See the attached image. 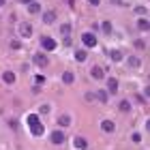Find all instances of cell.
Segmentation results:
<instances>
[{"label":"cell","instance_id":"cell-3","mask_svg":"<svg viewBox=\"0 0 150 150\" xmlns=\"http://www.w3.org/2000/svg\"><path fill=\"white\" fill-rule=\"evenodd\" d=\"M81 41H84L86 47H97V37H94L92 32H84V35H81Z\"/></svg>","mask_w":150,"mask_h":150},{"label":"cell","instance_id":"cell-13","mask_svg":"<svg viewBox=\"0 0 150 150\" xmlns=\"http://www.w3.org/2000/svg\"><path fill=\"white\" fill-rule=\"evenodd\" d=\"M30 131H32V135H35V137H39V135H43V131H45L43 122H39V125H35V127H30Z\"/></svg>","mask_w":150,"mask_h":150},{"label":"cell","instance_id":"cell-29","mask_svg":"<svg viewBox=\"0 0 150 150\" xmlns=\"http://www.w3.org/2000/svg\"><path fill=\"white\" fill-rule=\"evenodd\" d=\"M110 2H114V4H122V0H110Z\"/></svg>","mask_w":150,"mask_h":150},{"label":"cell","instance_id":"cell-21","mask_svg":"<svg viewBox=\"0 0 150 150\" xmlns=\"http://www.w3.org/2000/svg\"><path fill=\"white\" fill-rule=\"evenodd\" d=\"M73 79H75V75L71 71H64L62 73V81H64V84H73Z\"/></svg>","mask_w":150,"mask_h":150},{"label":"cell","instance_id":"cell-11","mask_svg":"<svg viewBox=\"0 0 150 150\" xmlns=\"http://www.w3.org/2000/svg\"><path fill=\"white\" fill-rule=\"evenodd\" d=\"M54 19H56V11H52V9H50V11H45V13H43V22H45V24H52Z\"/></svg>","mask_w":150,"mask_h":150},{"label":"cell","instance_id":"cell-26","mask_svg":"<svg viewBox=\"0 0 150 150\" xmlns=\"http://www.w3.org/2000/svg\"><path fill=\"white\" fill-rule=\"evenodd\" d=\"M11 47H13V50H19V47H22V43L15 39V41H11Z\"/></svg>","mask_w":150,"mask_h":150},{"label":"cell","instance_id":"cell-22","mask_svg":"<svg viewBox=\"0 0 150 150\" xmlns=\"http://www.w3.org/2000/svg\"><path fill=\"white\" fill-rule=\"evenodd\" d=\"M26 122H28V127H35V125H39V116L37 114H30L28 118H26Z\"/></svg>","mask_w":150,"mask_h":150},{"label":"cell","instance_id":"cell-12","mask_svg":"<svg viewBox=\"0 0 150 150\" xmlns=\"http://www.w3.org/2000/svg\"><path fill=\"white\" fill-rule=\"evenodd\" d=\"M127 64H129V67H133V69H139L142 60H139L137 56H129V58H127Z\"/></svg>","mask_w":150,"mask_h":150},{"label":"cell","instance_id":"cell-32","mask_svg":"<svg viewBox=\"0 0 150 150\" xmlns=\"http://www.w3.org/2000/svg\"><path fill=\"white\" fill-rule=\"evenodd\" d=\"M146 129H148V131H150V120H148V122H146Z\"/></svg>","mask_w":150,"mask_h":150},{"label":"cell","instance_id":"cell-9","mask_svg":"<svg viewBox=\"0 0 150 150\" xmlns=\"http://www.w3.org/2000/svg\"><path fill=\"white\" fill-rule=\"evenodd\" d=\"M73 146L77 148V150H86V148H88V142H86L84 137H79V135H77V137H75V142H73Z\"/></svg>","mask_w":150,"mask_h":150},{"label":"cell","instance_id":"cell-10","mask_svg":"<svg viewBox=\"0 0 150 150\" xmlns=\"http://www.w3.org/2000/svg\"><path fill=\"white\" fill-rule=\"evenodd\" d=\"M32 35V26L30 24H22L19 26V37H30Z\"/></svg>","mask_w":150,"mask_h":150},{"label":"cell","instance_id":"cell-31","mask_svg":"<svg viewBox=\"0 0 150 150\" xmlns=\"http://www.w3.org/2000/svg\"><path fill=\"white\" fill-rule=\"evenodd\" d=\"M146 97L150 99V88H146Z\"/></svg>","mask_w":150,"mask_h":150},{"label":"cell","instance_id":"cell-19","mask_svg":"<svg viewBox=\"0 0 150 150\" xmlns=\"http://www.w3.org/2000/svg\"><path fill=\"white\" fill-rule=\"evenodd\" d=\"M60 35H62L64 39H69V35H71V24H62V26H60Z\"/></svg>","mask_w":150,"mask_h":150},{"label":"cell","instance_id":"cell-1","mask_svg":"<svg viewBox=\"0 0 150 150\" xmlns=\"http://www.w3.org/2000/svg\"><path fill=\"white\" fill-rule=\"evenodd\" d=\"M41 47H43L45 52H54L56 50V41H54L52 37H43L41 39Z\"/></svg>","mask_w":150,"mask_h":150},{"label":"cell","instance_id":"cell-14","mask_svg":"<svg viewBox=\"0 0 150 150\" xmlns=\"http://www.w3.org/2000/svg\"><path fill=\"white\" fill-rule=\"evenodd\" d=\"M58 125H60V127H69V125H71V116H69V114H60Z\"/></svg>","mask_w":150,"mask_h":150},{"label":"cell","instance_id":"cell-18","mask_svg":"<svg viewBox=\"0 0 150 150\" xmlns=\"http://www.w3.org/2000/svg\"><path fill=\"white\" fill-rule=\"evenodd\" d=\"M110 58H112V62H120L122 60V54L118 50H110Z\"/></svg>","mask_w":150,"mask_h":150},{"label":"cell","instance_id":"cell-4","mask_svg":"<svg viewBox=\"0 0 150 150\" xmlns=\"http://www.w3.org/2000/svg\"><path fill=\"white\" fill-rule=\"evenodd\" d=\"M137 30L139 32H150V19L148 17H139L137 19Z\"/></svg>","mask_w":150,"mask_h":150},{"label":"cell","instance_id":"cell-17","mask_svg":"<svg viewBox=\"0 0 150 150\" xmlns=\"http://www.w3.org/2000/svg\"><path fill=\"white\" fill-rule=\"evenodd\" d=\"M86 58H88V52L86 50H77V52H75V60H77V62H84Z\"/></svg>","mask_w":150,"mask_h":150},{"label":"cell","instance_id":"cell-28","mask_svg":"<svg viewBox=\"0 0 150 150\" xmlns=\"http://www.w3.org/2000/svg\"><path fill=\"white\" fill-rule=\"evenodd\" d=\"M133 142H135V144H139V142H142V135L139 133H133V137H131Z\"/></svg>","mask_w":150,"mask_h":150},{"label":"cell","instance_id":"cell-6","mask_svg":"<svg viewBox=\"0 0 150 150\" xmlns=\"http://www.w3.org/2000/svg\"><path fill=\"white\" fill-rule=\"evenodd\" d=\"M107 92H112V94L118 92V79H116V77H110V79H107Z\"/></svg>","mask_w":150,"mask_h":150},{"label":"cell","instance_id":"cell-16","mask_svg":"<svg viewBox=\"0 0 150 150\" xmlns=\"http://www.w3.org/2000/svg\"><path fill=\"white\" fill-rule=\"evenodd\" d=\"M2 79H4V84H15V73L13 71H4Z\"/></svg>","mask_w":150,"mask_h":150},{"label":"cell","instance_id":"cell-33","mask_svg":"<svg viewBox=\"0 0 150 150\" xmlns=\"http://www.w3.org/2000/svg\"><path fill=\"white\" fill-rule=\"evenodd\" d=\"M2 4H6V0H0V6H2Z\"/></svg>","mask_w":150,"mask_h":150},{"label":"cell","instance_id":"cell-20","mask_svg":"<svg viewBox=\"0 0 150 150\" xmlns=\"http://www.w3.org/2000/svg\"><path fill=\"white\" fill-rule=\"evenodd\" d=\"M94 97H97L101 103H107V99H110V94H107L105 90H97V94H94Z\"/></svg>","mask_w":150,"mask_h":150},{"label":"cell","instance_id":"cell-30","mask_svg":"<svg viewBox=\"0 0 150 150\" xmlns=\"http://www.w3.org/2000/svg\"><path fill=\"white\" fill-rule=\"evenodd\" d=\"M90 4H92V6H97V4H99V0H90Z\"/></svg>","mask_w":150,"mask_h":150},{"label":"cell","instance_id":"cell-7","mask_svg":"<svg viewBox=\"0 0 150 150\" xmlns=\"http://www.w3.org/2000/svg\"><path fill=\"white\" fill-rule=\"evenodd\" d=\"M90 77H92V79H103L105 73H103L101 67H92V69H90Z\"/></svg>","mask_w":150,"mask_h":150},{"label":"cell","instance_id":"cell-27","mask_svg":"<svg viewBox=\"0 0 150 150\" xmlns=\"http://www.w3.org/2000/svg\"><path fill=\"white\" fill-rule=\"evenodd\" d=\"M39 114H50V105H41V110H39Z\"/></svg>","mask_w":150,"mask_h":150},{"label":"cell","instance_id":"cell-2","mask_svg":"<svg viewBox=\"0 0 150 150\" xmlns=\"http://www.w3.org/2000/svg\"><path fill=\"white\" fill-rule=\"evenodd\" d=\"M50 139H52V144H56V146H60V144H64L67 135H64V131H54V133L50 135Z\"/></svg>","mask_w":150,"mask_h":150},{"label":"cell","instance_id":"cell-25","mask_svg":"<svg viewBox=\"0 0 150 150\" xmlns=\"http://www.w3.org/2000/svg\"><path fill=\"white\" fill-rule=\"evenodd\" d=\"M43 81H45V77H43V75H37V77H35V84H37V86H41Z\"/></svg>","mask_w":150,"mask_h":150},{"label":"cell","instance_id":"cell-15","mask_svg":"<svg viewBox=\"0 0 150 150\" xmlns=\"http://www.w3.org/2000/svg\"><path fill=\"white\" fill-rule=\"evenodd\" d=\"M28 13H30V15H37V13H41V4L37 2V0L28 4Z\"/></svg>","mask_w":150,"mask_h":150},{"label":"cell","instance_id":"cell-23","mask_svg":"<svg viewBox=\"0 0 150 150\" xmlns=\"http://www.w3.org/2000/svg\"><path fill=\"white\" fill-rule=\"evenodd\" d=\"M101 28H103L105 35H112V24H110V22H103V26H101Z\"/></svg>","mask_w":150,"mask_h":150},{"label":"cell","instance_id":"cell-8","mask_svg":"<svg viewBox=\"0 0 150 150\" xmlns=\"http://www.w3.org/2000/svg\"><path fill=\"white\" fill-rule=\"evenodd\" d=\"M101 129H103L105 133H114L116 131V125H114L112 120H103V122H101Z\"/></svg>","mask_w":150,"mask_h":150},{"label":"cell","instance_id":"cell-24","mask_svg":"<svg viewBox=\"0 0 150 150\" xmlns=\"http://www.w3.org/2000/svg\"><path fill=\"white\" fill-rule=\"evenodd\" d=\"M120 110L122 112H129V110H131V103H129V101H120Z\"/></svg>","mask_w":150,"mask_h":150},{"label":"cell","instance_id":"cell-5","mask_svg":"<svg viewBox=\"0 0 150 150\" xmlns=\"http://www.w3.org/2000/svg\"><path fill=\"white\" fill-rule=\"evenodd\" d=\"M47 62H50V60H47V56H45V54H35V64H37V67L45 69V67H47Z\"/></svg>","mask_w":150,"mask_h":150}]
</instances>
